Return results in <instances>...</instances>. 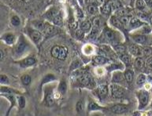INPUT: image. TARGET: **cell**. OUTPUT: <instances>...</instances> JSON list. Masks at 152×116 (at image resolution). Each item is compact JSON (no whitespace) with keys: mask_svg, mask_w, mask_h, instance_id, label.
I'll use <instances>...</instances> for the list:
<instances>
[{"mask_svg":"<svg viewBox=\"0 0 152 116\" xmlns=\"http://www.w3.org/2000/svg\"><path fill=\"white\" fill-rule=\"evenodd\" d=\"M137 97L139 100V108L142 109L145 106L147 105L148 101H149V93L146 90H140L137 92Z\"/></svg>","mask_w":152,"mask_h":116,"instance_id":"6da1fadb","label":"cell"},{"mask_svg":"<svg viewBox=\"0 0 152 116\" xmlns=\"http://www.w3.org/2000/svg\"><path fill=\"white\" fill-rule=\"evenodd\" d=\"M110 93L111 96L114 98H121L124 95L125 90L116 83H113L110 86Z\"/></svg>","mask_w":152,"mask_h":116,"instance_id":"7a4b0ae2","label":"cell"},{"mask_svg":"<svg viewBox=\"0 0 152 116\" xmlns=\"http://www.w3.org/2000/svg\"><path fill=\"white\" fill-rule=\"evenodd\" d=\"M129 51L132 55L137 57H141L142 56L144 55V49L140 46H137L135 45H132L129 47Z\"/></svg>","mask_w":152,"mask_h":116,"instance_id":"3957f363","label":"cell"},{"mask_svg":"<svg viewBox=\"0 0 152 116\" xmlns=\"http://www.w3.org/2000/svg\"><path fill=\"white\" fill-rule=\"evenodd\" d=\"M110 110L114 114H124L128 111L129 108L126 105L116 104L114 106H113L112 108H110Z\"/></svg>","mask_w":152,"mask_h":116,"instance_id":"277c9868","label":"cell"},{"mask_svg":"<svg viewBox=\"0 0 152 116\" xmlns=\"http://www.w3.org/2000/svg\"><path fill=\"white\" fill-rule=\"evenodd\" d=\"M108 93H109V89H108V86L107 85H101L98 87L97 93H98L99 97H100L102 99L106 98L108 95Z\"/></svg>","mask_w":152,"mask_h":116,"instance_id":"5b68a950","label":"cell"},{"mask_svg":"<svg viewBox=\"0 0 152 116\" xmlns=\"http://www.w3.org/2000/svg\"><path fill=\"white\" fill-rule=\"evenodd\" d=\"M92 82V78L91 76H90L87 74H83V75L80 77V83H81L84 86H88L90 85Z\"/></svg>","mask_w":152,"mask_h":116,"instance_id":"8992f818","label":"cell"},{"mask_svg":"<svg viewBox=\"0 0 152 116\" xmlns=\"http://www.w3.org/2000/svg\"><path fill=\"white\" fill-rule=\"evenodd\" d=\"M36 63V61L35 58L27 57L21 62V66L25 67V68H26V67H31L32 65H34Z\"/></svg>","mask_w":152,"mask_h":116,"instance_id":"52a82bcc","label":"cell"},{"mask_svg":"<svg viewBox=\"0 0 152 116\" xmlns=\"http://www.w3.org/2000/svg\"><path fill=\"white\" fill-rule=\"evenodd\" d=\"M45 102L47 106H51L54 104V95L52 91L47 90L45 93Z\"/></svg>","mask_w":152,"mask_h":116,"instance_id":"ba28073f","label":"cell"},{"mask_svg":"<svg viewBox=\"0 0 152 116\" xmlns=\"http://www.w3.org/2000/svg\"><path fill=\"white\" fill-rule=\"evenodd\" d=\"M132 39L139 44H145L147 40L146 36L144 35H135L132 36Z\"/></svg>","mask_w":152,"mask_h":116,"instance_id":"9c48e42d","label":"cell"},{"mask_svg":"<svg viewBox=\"0 0 152 116\" xmlns=\"http://www.w3.org/2000/svg\"><path fill=\"white\" fill-rule=\"evenodd\" d=\"M124 78L127 83H131L133 80V78H134V72H132V70L127 69L124 72Z\"/></svg>","mask_w":152,"mask_h":116,"instance_id":"30bf717a","label":"cell"},{"mask_svg":"<svg viewBox=\"0 0 152 116\" xmlns=\"http://www.w3.org/2000/svg\"><path fill=\"white\" fill-rule=\"evenodd\" d=\"M124 75H122L121 72H116L113 75V78L112 81L113 83H121L123 79H124Z\"/></svg>","mask_w":152,"mask_h":116,"instance_id":"8fae6325","label":"cell"},{"mask_svg":"<svg viewBox=\"0 0 152 116\" xmlns=\"http://www.w3.org/2000/svg\"><path fill=\"white\" fill-rule=\"evenodd\" d=\"M30 37L35 42H38L41 39V34L39 31H30Z\"/></svg>","mask_w":152,"mask_h":116,"instance_id":"7c38bea8","label":"cell"},{"mask_svg":"<svg viewBox=\"0 0 152 116\" xmlns=\"http://www.w3.org/2000/svg\"><path fill=\"white\" fill-rule=\"evenodd\" d=\"M58 90L62 95H64L66 93L67 84H66V82L65 80H61L59 85H58Z\"/></svg>","mask_w":152,"mask_h":116,"instance_id":"4fadbf2b","label":"cell"},{"mask_svg":"<svg viewBox=\"0 0 152 116\" xmlns=\"http://www.w3.org/2000/svg\"><path fill=\"white\" fill-rule=\"evenodd\" d=\"M110 22L113 25V26H114L115 28H119V29H122L123 28V24L121 22L120 19L116 18L115 17H112L110 19Z\"/></svg>","mask_w":152,"mask_h":116,"instance_id":"5bb4252c","label":"cell"},{"mask_svg":"<svg viewBox=\"0 0 152 116\" xmlns=\"http://www.w3.org/2000/svg\"><path fill=\"white\" fill-rule=\"evenodd\" d=\"M110 6H111V8L117 11L119 9L122 8V4L121 3V2L119 0H110Z\"/></svg>","mask_w":152,"mask_h":116,"instance_id":"9a60e30c","label":"cell"},{"mask_svg":"<svg viewBox=\"0 0 152 116\" xmlns=\"http://www.w3.org/2000/svg\"><path fill=\"white\" fill-rule=\"evenodd\" d=\"M80 28L84 32H88L90 31L91 28V24L87 20H85V21L81 22Z\"/></svg>","mask_w":152,"mask_h":116,"instance_id":"2e32d148","label":"cell"},{"mask_svg":"<svg viewBox=\"0 0 152 116\" xmlns=\"http://www.w3.org/2000/svg\"><path fill=\"white\" fill-rule=\"evenodd\" d=\"M68 55V48L66 46H61V50H60L59 57H58V60L60 61H64Z\"/></svg>","mask_w":152,"mask_h":116,"instance_id":"e0dca14e","label":"cell"},{"mask_svg":"<svg viewBox=\"0 0 152 116\" xmlns=\"http://www.w3.org/2000/svg\"><path fill=\"white\" fill-rule=\"evenodd\" d=\"M26 46H27V45L25 42L24 40H21L19 42H18V44L17 46V49H16V52L17 53H22L26 49Z\"/></svg>","mask_w":152,"mask_h":116,"instance_id":"ac0fdd59","label":"cell"},{"mask_svg":"<svg viewBox=\"0 0 152 116\" xmlns=\"http://www.w3.org/2000/svg\"><path fill=\"white\" fill-rule=\"evenodd\" d=\"M60 50H61V46H54L51 50V56H52L53 57L58 59V57H59Z\"/></svg>","mask_w":152,"mask_h":116,"instance_id":"d6986e66","label":"cell"},{"mask_svg":"<svg viewBox=\"0 0 152 116\" xmlns=\"http://www.w3.org/2000/svg\"><path fill=\"white\" fill-rule=\"evenodd\" d=\"M102 108L97 104L96 102H94L93 100H91L89 104H88V111H99L102 110Z\"/></svg>","mask_w":152,"mask_h":116,"instance_id":"ffe728a7","label":"cell"},{"mask_svg":"<svg viewBox=\"0 0 152 116\" xmlns=\"http://www.w3.org/2000/svg\"><path fill=\"white\" fill-rule=\"evenodd\" d=\"M43 31H44V33H45V35L47 36H49V35H54V33H56V28H54V27H53V26H46L45 29L43 30Z\"/></svg>","mask_w":152,"mask_h":116,"instance_id":"44dd1931","label":"cell"},{"mask_svg":"<svg viewBox=\"0 0 152 116\" xmlns=\"http://www.w3.org/2000/svg\"><path fill=\"white\" fill-rule=\"evenodd\" d=\"M105 36H106V38L109 41L112 42H115V35H114V33L112 31L109 30V29L105 31Z\"/></svg>","mask_w":152,"mask_h":116,"instance_id":"7402d4cb","label":"cell"},{"mask_svg":"<svg viewBox=\"0 0 152 116\" xmlns=\"http://www.w3.org/2000/svg\"><path fill=\"white\" fill-rule=\"evenodd\" d=\"M111 6L110 3H105L103 6L101 7V13L105 15H108L111 11Z\"/></svg>","mask_w":152,"mask_h":116,"instance_id":"603a6c76","label":"cell"},{"mask_svg":"<svg viewBox=\"0 0 152 116\" xmlns=\"http://www.w3.org/2000/svg\"><path fill=\"white\" fill-rule=\"evenodd\" d=\"M146 82V75L144 74H140L138 75L136 78V85L138 86H142Z\"/></svg>","mask_w":152,"mask_h":116,"instance_id":"cb8c5ba5","label":"cell"},{"mask_svg":"<svg viewBox=\"0 0 152 116\" xmlns=\"http://www.w3.org/2000/svg\"><path fill=\"white\" fill-rule=\"evenodd\" d=\"M94 62L97 64H104L106 62H107V58H105L104 57L102 56H97V57H94Z\"/></svg>","mask_w":152,"mask_h":116,"instance_id":"d4e9b609","label":"cell"},{"mask_svg":"<svg viewBox=\"0 0 152 116\" xmlns=\"http://www.w3.org/2000/svg\"><path fill=\"white\" fill-rule=\"evenodd\" d=\"M144 66V61L141 57H137L135 61V67L136 69H142Z\"/></svg>","mask_w":152,"mask_h":116,"instance_id":"484cf974","label":"cell"},{"mask_svg":"<svg viewBox=\"0 0 152 116\" xmlns=\"http://www.w3.org/2000/svg\"><path fill=\"white\" fill-rule=\"evenodd\" d=\"M120 58H121V61H122L124 64L129 65L131 60H130V57L128 55V54H126V53H122V54L120 55Z\"/></svg>","mask_w":152,"mask_h":116,"instance_id":"4316f807","label":"cell"},{"mask_svg":"<svg viewBox=\"0 0 152 116\" xmlns=\"http://www.w3.org/2000/svg\"><path fill=\"white\" fill-rule=\"evenodd\" d=\"M143 25V23L141 22L140 20L136 18H132L130 20V26L132 28H138L140 26Z\"/></svg>","mask_w":152,"mask_h":116,"instance_id":"83f0119b","label":"cell"},{"mask_svg":"<svg viewBox=\"0 0 152 116\" xmlns=\"http://www.w3.org/2000/svg\"><path fill=\"white\" fill-rule=\"evenodd\" d=\"M3 39L7 44H13L14 41V37L12 34H6L3 36Z\"/></svg>","mask_w":152,"mask_h":116,"instance_id":"f1b7e54d","label":"cell"},{"mask_svg":"<svg viewBox=\"0 0 152 116\" xmlns=\"http://www.w3.org/2000/svg\"><path fill=\"white\" fill-rule=\"evenodd\" d=\"M146 6V5L144 2V0H136V2H135V7L140 10H144Z\"/></svg>","mask_w":152,"mask_h":116,"instance_id":"f546056e","label":"cell"},{"mask_svg":"<svg viewBox=\"0 0 152 116\" xmlns=\"http://www.w3.org/2000/svg\"><path fill=\"white\" fill-rule=\"evenodd\" d=\"M21 79V82H22V83L25 85V86H28V85L31 83V81H32L31 77H30L28 75H22Z\"/></svg>","mask_w":152,"mask_h":116,"instance_id":"4dcf8cb0","label":"cell"},{"mask_svg":"<svg viewBox=\"0 0 152 116\" xmlns=\"http://www.w3.org/2000/svg\"><path fill=\"white\" fill-rule=\"evenodd\" d=\"M34 25V27L36 28L37 30L40 31H43L45 29L46 26L44 25V24L41 21H35V22L32 23Z\"/></svg>","mask_w":152,"mask_h":116,"instance_id":"1f68e13d","label":"cell"},{"mask_svg":"<svg viewBox=\"0 0 152 116\" xmlns=\"http://www.w3.org/2000/svg\"><path fill=\"white\" fill-rule=\"evenodd\" d=\"M52 21H53L54 24L55 25H57V26H62V23H63L62 17H61V15H59V14H58L56 17L54 18V20Z\"/></svg>","mask_w":152,"mask_h":116,"instance_id":"d6a6232c","label":"cell"},{"mask_svg":"<svg viewBox=\"0 0 152 116\" xmlns=\"http://www.w3.org/2000/svg\"><path fill=\"white\" fill-rule=\"evenodd\" d=\"M54 79H55V77H54L53 75H51V74H49V75H46L45 77H43V79L42 81V86L43 84L49 83V82L54 80Z\"/></svg>","mask_w":152,"mask_h":116,"instance_id":"836d02e7","label":"cell"},{"mask_svg":"<svg viewBox=\"0 0 152 116\" xmlns=\"http://www.w3.org/2000/svg\"><path fill=\"white\" fill-rule=\"evenodd\" d=\"M127 14H128V10L126 9L123 8V7L115 11V14H117L118 16H120L121 17H124V16H127Z\"/></svg>","mask_w":152,"mask_h":116,"instance_id":"e575fe53","label":"cell"},{"mask_svg":"<svg viewBox=\"0 0 152 116\" xmlns=\"http://www.w3.org/2000/svg\"><path fill=\"white\" fill-rule=\"evenodd\" d=\"M76 110L77 113H81L83 110H84V104H83L81 100H79L76 103Z\"/></svg>","mask_w":152,"mask_h":116,"instance_id":"d590c367","label":"cell"},{"mask_svg":"<svg viewBox=\"0 0 152 116\" xmlns=\"http://www.w3.org/2000/svg\"><path fill=\"white\" fill-rule=\"evenodd\" d=\"M87 12L90 14H96L97 12V7L93 4H90L87 6Z\"/></svg>","mask_w":152,"mask_h":116,"instance_id":"8d00e7d4","label":"cell"},{"mask_svg":"<svg viewBox=\"0 0 152 116\" xmlns=\"http://www.w3.org/2000/svg\"><path fill=\"white\" fill-rule=\"evenodd\" d=\"M21 23V20L20 19H19V17H17V16H14V17H12L11 18V24L14 26H18V25H20Z\"/></svg>","mask_w":152,"mask_h":116,"instance_id":"74e56055","label":"cell"},{"mask_svg":"<svg viewBox=\"0 0 152 116\" xmlns=\"http://www.w3.org/2000/svg\"><path fill=\"white\" fill-rule=\"evenodd\" d=\"M18 100V104L21 108H24L25 106V100L24 98V97H17Z\"/></svg>","mask_w":152,"mask_h":116,"instance_id":"f35d334b","label":"cell"},{"mask_svg":"<svg viewBox=\"0 0 152 116\" xmlns=\"http://www.w3.org/2000/svg\"><path fill=\"white\" fill-rule=\"evenodd\" d=\"M120 20H121V22L124 25H128L129 23H130V18L128 16H124V17H120Z\"/></svg>","mask_w":152,"mask_h":116,"instance_id":"ab89813d","label":"cell"},{"mask_svg":"<svg viewBox=\"0 0 152 116\" xmlns=\"http://www.w3.org/2000/svg\"><path fill=\"white\" fill-rule=\"evenodd\" d=\"M115 50L117 53H118L120 54H122V53H124L125 52V48H124V46H116Z\"/></svg>","mask_w":152,"mask_h":116,"instance_id":"60d3db41","label":"cell"},{"mask_svg":"<svg viewBox=\"0 0 152 116\" xmlns=\"http://www.w3.org/2000/svg\"><path fill=\"white\" fill-rule=\"evenodd\" d=\"M93 28H95L96 30H98L100 26V20L99 18H95L93 20Z\"/></svg>","mask_w":152,"mask_h":116,"instance_id":"b9f144b4","label":"cell"},{"mask_svg":"<svg viewBox=\"0 0 152 116\" xmlns=\"http://www.w3.org/2000/svg\"><path fill=\"white\" fill-rule=\"evenodd\" d=\"M0 83L2 84H8L9 78L5 75H2L1 78H0Z\"/></svg>","mask_w":152,"mask_h":116,"instance_id":"7bdbcfd3","label":"cell"},{"mask_svg":"<svg viewBox=\"0 0 152 116\" xmlns=\"http://www.w3.org/2000/svg\"><path fill=\"white\" fill-rule=\"evenodd\" d=\"M144 53L146 57H149V56L151 55V50L150 48L146 47V48H144Z\"/></svg>","mask_w":152,"mask_h":116,"instance_id":"ee69618b","label":"cell"},{"mask_svg":"<svg viewBox=\"0 0 152 116\" xmlns=\"http://www.w3.org/2000/svg\"><path fill=\"white\" fill-rule=\"evenodd\" d=\"M146 66L148 67L150 69H152V58L146 61Z\"/></svg>","mask_w":152,"mask_h":116,"instance_id":"f6af8a7d","label":"cell"},{"mask_svg":"<svg viewBox=\"0 0 152 116\" xmlns=\"http://www.w3.org/2000/svg\"><path fill=\"white\" fill-rule=\"evenodd\" d=\"M150 31H151V29L148 26H146V27H144V29H143V33L146 34V33H149Z\"/></svg>","mask_w":152,"mask_h":116,"instance_id":"bcb514c9","label":"cell"},{"mask_svg":"<svg viewBox=\"0 0 152 116\" xmlns=\"http://www.w3.org/2000/svg\"><path fill=\"white\" fill-rule=\"evenodd\" d=\"M144 2L146 3V6L152 8V0H144Z\"/></svg>","mask_w":152,"mask_h":116,"instance_id":"7dc6e473","label":"cell"},{"mask_svg":"<svg viewBox=\"0 0 152 116\" xmlns=\"http://www.w3.org/2000/svg\"><path fill=\"white\" fill-rule=\"evenodd\" d=\"M96 3H99V4H100V5H102V6H103V5H104L105 3V0H96Z\"/></svg>","mask_w":152,"mask_h":116,"instance_id":"c3c4849f","label":"cell"},{"mask_svg":"<svg viewBox=\"0 0 152 116\" xmlns=\"http://www.w3.org/2000/svg\"><path fill=\"white\" fill-rule=\"evenodd\" d=\"M0 52H1V59L3 60V57H4V53H3V51L2 50H1V51H0Z\"/></svg>","mask_w":152,"mask_h":116,"instance_id":"681fc988","label":"cell"},{"mask_svg":"<svg viewBox=\"0 0 152 116\" xmlns=\"http://www.w3.org/2000/svg\"><path fill=\"white\" fill-rule=\"evenodd\" d=\"M31 1H32V0H25L24 2H25V3H30Z\"/></svg>","mask_w":152,"mask_h":116,"instance_id":"f907efd6","label":"cell"},{"mask_svg":"<svg viewBox=\"0 0 152 116\" xmlns=\"http://www.w3.org/2000/svg\"><path fill=\"white\" fill-rule=\"evenodd\" d=\"M79 2L82 4V3H83V0H79Z\"/></svg>","mask_w":152,"mask_h":116,"instance_id":"816d5d0a","label":"cell"},{"mask_svg":"<svg viewBox=\"0 0 152 116\" xmlns=\"http://www.w3.org/2000/svg\"><path fill=\"white\" fill-rule=\"evenodd\" d=\"M18 1H20V2H24L25 0H18Z\"/></svg>","mask_w":152,"mask_h":116,"instance_id":"f5cc1de1","label":"cell"},{"mask_svg":"<svg viewBox=\"0 0 152 116\" xmlns=\"http://www.w3.org/2000/svg\"><path fill=\"white\" fill-rule=\"evenodd\" d=\"M151 22L152 23V17H151Z\"/></svg>","mask_w":152,"mask_h":116,"instance_id":"db71d44e","label":"cell"},{"mask_svg":"<svg viewBox=\"0 0 152 116\" xmlns=\"http://www.w3.org/2000/svg\"><path fill=\"white\" fill-rule=\"evenodd\" d=\"M131 1H133V0H131Z\"/></svg>","mask_w":152,"mask_h":116,"instance_id":"11a10c76","label":"cell"}]
</instances>
